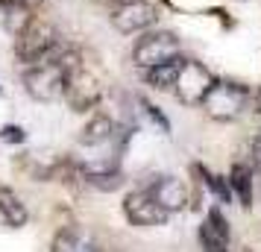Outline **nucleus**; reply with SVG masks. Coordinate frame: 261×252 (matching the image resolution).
<instances>
[{"mask_svg": "<svg viewBox=\"0 0 261 252\" xmlns=\"http://www.w3.org/2000/svg\"><path fill=\"white\" fill-rule=\"evenodd\" d=\"M62 41V33L59 26L53 24L50 18L44 15H36L30 24L15 36V59L21 62V65H38V62H44L56 50V44Z\"/></svg>", "mask_w": 261, "mask_h": 252, "instance_id": "nucleus-1", "label": "nucleus"}, {"mask_svg": "<svg viewBox=\"0 0 261 252\" xmlns=\"http://www.w3.org/2000/svg\"><path fill=\"white\" fill-rule=\"evenodd\" d=\"M252 103V88L238 79H217L208 97L202 100V111L214 123H232L238 120Z\"/></svg>", "mask_w": 261, "mask_h": 252, "instance_id": "nucleus-2", "label": "nucleus"}, {"mask_svg": "<svg viewBox=\"0 0 261 252\" xmlns=\"http://www.w3.org/2000/svg\"><path fill=\"white\" fill-rule=\"evenodd\" d=\"M182 56V41L173 30H147L135 38L132 44V62L135 68L141 71H150L155 65H165L170 59H179Z\"/></svg>", "mask_w": 261, "mask_h": 252, "instance_id": "nucleus-3", "label": "nucleus"}, {"mask_svg": "<svg viewBox=\"0 0 261 252\" xmlns=\"http://www.w3.org/2000/svg\"><path fill=\"white\" fill-rule=\"evenodd\" d=\"M21 82L24 91L30 94V100L36 103H56L65 97V82H68V73L62 65L56 62H38V65H27L21 73Z\"/></svg>", "mask_w": 261, "mask_h": 252, "instance_id": "nucleus-4", "label": "nucleus"}, {"mask_svg": "<svg viewBox=\"0 0 261 252\" xmlns=\"http://www.w3.org/2000/svg\"><path fill=\"white\" fill-rule=\"evenodd\" d=\"M217 76H214L202 62L197 59H182V68H179V79L173 94L182 106H202V100L208 97V91L214 88Z\"/></svg>", "mask_w": 261, "mask_h": 252, "instance_id": "nucleus-5", "label": "nucleus"}, {"mask_svg": "<svg viewBox=\"0 0 261 252\" xmlns=\"http://www.w3.org/2000/svg\"><path fill=\"white\" fill-rule=\"evenodd\" d=\"M109 21L120 36H141V33L155 26L159 6L150 3V0H123L109 12Z\"/></svg>", "mask_w": 261, "mask_h": 252, "instance_id": "nucleus-6", "label": "nucleus"}, {"mask_svg": "<svg viewBox=\"0 0 261 252\" xmlns=\"http://www.w3.org/2000/svg\"><path fill=\"white\" fill-rule=\"evenodd\" d=\"M71 111L76 115H85V111H91V108L100 106V100H103V85L97 79L94 73L88 71V68H80V71H73L68 76V82H65V97H62Z\"/></svg>", "mask_w": 261, "mask_h": 252, "instance_id": "nucleus-7", "label": "nucleus"}, {"mask_svg": "<svg viewBox=\"0 0 261 252\" xmlns=\"http://www.w3.org/2000/svg\"><path fill=\"white\" fill-rule=\"evenodd\" d=\"M123 217L135 229H153V226H162L170 214L155 203V197L147 188H135V191L123 197Z\"/></svg>", "mask_w": 261, "mask_h": 252, "instance_id": "nucleus-8", "label": "nucleus"}, {"mask_svg": "<svg viewBox=\"0 0 261 252\" xmlns=\"http://www.w3.org/2000/svg\"><path fill=\"white\" fill-rule=\"evenodd\" d=\"M200 246L202 252H232V229L226 214L214 205L205 211L200 223Z\"/></svg>", "mask_w": 261, "mask_h": 252, "instance_id": "nucleus-9", "label": "nucleus"}, {"mask_svg": "<svg viewBox=\"0 0 261 252\" xmlns=\"http://www.w3.org/2000/svg\"><path fill=\"white\" fill-rule=\"evenodd\" d=\"M147 191L155 197V203L165 208L167 214H179L191 205V191H188V182L176 179V176H155Z\"/></svg>", "mask_w": 261, "mask_h": 252, "instance_id": "nucleus-10", "label": "nucleus"}, {"mask_svg": "<svg viewBox=\"0 0 261 252\" xmlns=\"http://www.w3.org/2000/svg\"><path fill=\"white\" fill-rule=\"evenodd\" d=\"M50 252H97V243L85 226L65 223L56 229V235L50 240Z\"/></svg>", "mask_w": 261, "mask_h": 252, "instance_id": "nucleus-11", "label": "nucleus"}, {"mask_svg": "<svg viewBox=\"0 0 261 252\" xmlns=\"http://www.w3.org/2000/svg\"><path fill=\"white\" fill-rule=\"evenodd\" d=\"M229 188H232V197H235L241 208H252V200H255V164L252 161H235L232 170H229Z\"/></svg>", "mask_w": 261, "mask_h": 252, "instance_id": "nucleus-12", "label": "nucleus"}, {"mask_svg": "<svg viewBox=\"0 0 261 252\" xmlns=\"http://www.w3.org/2000/svg\"><path fill=\"white\" fill-rule=\"evenodd\" d=\"M115 129H118V123L109 118L106 111H94V115L83 123L76 141H80L83 147H103V144H109V141L115 138Z\"/></svg>", "mask_w": 261, "mask_h": 252, "instance_id": "nucleus-13", "label": "nucleus"}, {"mask_svg": "<svg viewBox=\"0 0 261 252\" xmlns=\"http://www.w3.org/2000/svg\"><path fill=\"white\" fill-rule=\"evenodd\" d=\"M123 185H126V176L118 164H97V167L85 164V188H94L100 193H115Z\"/></svg>", "mask_w": 261, "mask_h": 252, "instance_id": "nucleus-14", "label": "nucleus"}, {"mask_svg": "<svg viewBox=\"0 0 261 252\" xmlns=\"http://www.w3.org/2000/svg\"><path fill=\"white\" fill-rule=\"evenodd\" d=\"M30 220L24 200L9 188V185H0V223L6 229H24Z\"/></svg>", "mask_w": 261, "mask_h": 252, "instance_id": "nucleus-15", "label": "nucleus"}, {"mask_svg": "<svg viewBox=\"0 0 261 252\" xmlns=\"http://www.w3.org/2000/svg\"><path fill=\"white\" fill-rule=\"evenodd\" d=\"M33 18H36V12H33V6H30L27 0H0V21H3V30L12 38L18 36Z\"/></svg>", "mask_w": 261, "mask_h": 252, "instance_id": "nucleus-16", "label": "nucleus"}, {"mask_svg": "<svg viewBox=\"0 0 261 252\" xmlns=\"http://www.w3.org/2000/svg\"><path fill=\"white\" fill-rule=\"evenodd\" d=\"M182 59H185V56L170 59V62H165V65H155L150 71H144V82L150 85V88H155V91H173V88H176V79H179Z\"/></svg>", "mask_w": 261, "mask_h": 252, "instance_id": "nucleus-17", "label": "nucleus"}, {"mask_svg": "<svg viewBox=\"0 0 261 252\" xmlns=\"http://www.w3.org/2000/svg\"><path fill=\"white\" fill-rule=\"evenodd\" d=\"M191 173H194V176H197V182H200L205 191H212L220 203H232V188H229V179H223V176L212 173L208 167H202L200 161H194V164H191Z\"/></svg>", "mask_w": 261, "mask_h": 252, "instance_id": "nucleus-18", "label": "nucleus"}, {"mask_svg": "<svg viewBox=\"0 0 261 252\" xmlns=\"http://www.w3.org/2000/svg\"><path fill=\"white\" fill-rule=\"evenodd\" d=\"M138 106H141V111H144V115H147L150 120H153V123L159 126V129H162V132L170 135V120H167V115L162 111V108L153 106V103H150L147 97H138Z\"/></svg>", "mask_w": 261, "mask_h": 252, "instance_id": "nucleus-19", "label": "nucleus"}, {"mask_svg": "<svg viewBox=\"0 0 261 252\" xmlns=\"http://www.w3.org/2000/svg\"><path fill=\"white\" fill-rule=\"evenodd\" d=\"M0 141H3V144H24L27 141V129L24 126H18V123H6V126H3V129H0Z\"/></svg>", "mask_w": 261, "mask_h": 252, "instance_id": "nucleus-20", "label": "nucleus"}, {"mask_svg": "<svg viewBox=\"0 0 261 252\" xmlns=\"http://www.w3.org/2000/svg\"><path fill=\"white\" fill-rule=\"evenodd\" d=\"M249 161H252L255 167H261V129L249 138Z\"/></svg>", "mask_w": 261, "mask_h": 252, "instance_id": "nucleus-21", "label": "nucleus"}, {"mask_svg": "<svg viewBox=\"0 0 261 252\" xmlns=\"http://www.w3.org/2000/svg\"><path fill=\"white\" fill-rule=\"evenodd\" d=\"M249 108L261 118V88H258V91H252V103H249Z\"/></svg>", "mask_w": 261, "mask_h": 252, "instance_id": "nucleus-22", "label": "nucleus"}, {"mask_svg": "<svg viewBox=\"0 0 261 252\" xmlns=\"http://www.w3.org/2000/svg\"><path fill=\"white\" fill-rule=\"evenodd\" d=\"M94 3H100V6H109V12L118 6V3H123V0H94Z\"/></svg>", "mask_w": 261, "mask_h": 252, "instance_id": "nucleus-23", "label": "nucleus"}, {"mask_svg": "<svg viewBox=\"0 0 261 252\" xmlns=\"http://www.w3.org/2000/svg\"><path fill=\"white\" fill-rule=\"evenodd\" d=\"M0 94H3V88H0Z\"/></svg>", "mask_w": 261, "mask_h": 252, "instance_id": "nucleus-24", "label": "nucleus"}, {"mask_svg": "<svg viewBox=\"0 0 261 252\" xmlns=\"http://www.w3.org/2000/svg\"><path fill=\"white\" fill-rule=\"evenodd\" d=\"M165 3H170V0H165Z\"/></svg>", "mask_w": 261, "mask_h": 252, "instance_id": "nucleus-25", "label": "nucleus"}, {"mask_svg": "<svg viewBox=\"0 0 261 252\" xmlns=\"http://www.w3.org/2000/svg\"><path fill=\"white\" fill-rule=\"evenodd\" d=\"M97 252H103V249H97Z\"/></svg>", "mask_w": 261, "mask_h": 252, "instance_id": "nucleus-26", "label": "nucleus"}]
</instances>
